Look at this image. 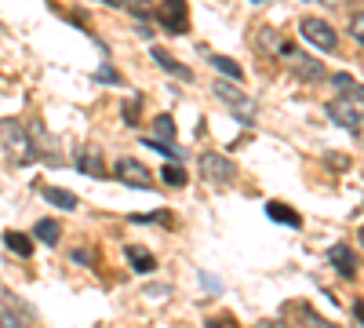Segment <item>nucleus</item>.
Returning a JSON list of instances; mask_svg holds the SVG:
<instances>
[{"mask_svg": "<svg viewBox=\"0 0 364 328\" xmlns=\"http://www.w3.org/2000/svg\"><path fill=\"white\" fill-rule=\"evenodd\" d=\"M77 168H80L84 175H91V179H102V175H106V161H102V154L95 150V146H87V150L77 157Z\"/></svg>", "mask_w": 364, "mask_h": 328, "instance_id": "obj_9", "label": "nucleus"}, {"mask_svg": "<svg viewBox=\"0 0 364 328\" xmlns=\"http://www.w3.org/2000/svg\"><path fill=\"white\" fill-rule=\"evenodd\" d=\"M142 146H146V150H157L161 157H178V150H175V146H168V142H161V139H146Z\"/></svg>", "mask_w": 364, "mask_h": 328, "instance_id": "obj_21", "label": "nucleus"}, {"mask_svg": "<svg viewBox=\"0 0 364 328\" xmlns=\"http://www.w3.org/2000/svg\"><path fill=\"white\" fill-rule=\"evenodd\" d=\"M331 263L339 266V274L350 281V277H357V259H353V252L346 248V245H336L331 248Z\"/></svg>", "mask_w": 364, "mask_h": 328, "instance_id": "obj_10", "label": "nucleus"}, {"mask_svg": "<svg viewBox=\"0 0 364 328\" xmlns=\"http://www.w3.org/2000/svg\"><path fill=\"white\" fill-rule=\"evenodd\" d=\"M113 175L120 179L124 186H139V190H154V175H149V168L135 157H120L113 164Z\"/></svg>", "mask_w": 364, "mask_h": 328, "instance_id": "obj_5", "label": "nucleus"}, {"mask_svg": "<svg viewBox=\"0 0 364 328\" xmlns=\"http://www.w3.org/2000/svg\"><path fill=\"white\" fill-rule=\"evenodd\" d=\"M149 55H154V63L161 66V70H168L171 77H178V80H193V70H186L178 63V58H171L168 51H161V48H149Z\"/></svg>", "mask_w": 364, "mask_h": 328, "instance_id": "obj_8", "label": "nucleus"}, {"mask_svg": "<svg viewBox=\"0 0 364 328\" xmlns=\"http://www.w3.org/2000/svg\"><path fill=\"white\" fill-rule=\"evenodd\" d=\"M211 63H215V70H219L223 77H230V80H245V70H240V66L233 63V58H226V55H215Z\"/></svg>", "mask_w": 364, "mask_h": 328, "instance_id": "obj_16", "label": "nucleus"}, {"mask_svg": "<svg viewBox=\"0 0 364 328\" xmlns=\"http://www.w3.org/2000/svg\"><path fill=\"white\" fill-rule=\"evenodd\" d=\"M350 37L364 48V11H357V15L350 18Z\"/></svg>", "mask_w": 364, "mask_h": 328, "instance_id": "obj_22", "label": "nucleus"}, {"mask_svg": "<svg viewBox=\"0 0 364 328\" xmlns=\"http://www.w3.org/2000/svg\"><path fill=\"white\" fill-rule=\"evenodd\" d=\"M208 328H219V324H215V321H208Z\"/></svg>", "mask_w": 364, "mask_h": 328, "instance_id": "obj_31", "label": "nucleus"}, {"mask_svg": "<svg viewBox=\"0 0 364 328\" xmlns=\"http://www.w3.org/2000/svg\"><path fill=\"white\" fill-rule=\"evenodd\" d=\"M161 179H164L168 186H182V183H186V171H182L178 164H168V168L161 171Z\"/></svg>", "mask_w": 364, "mask_h": 328, "instance_id": "obj_20", "label": "nucleus"}, {"mask_svg": "<svg viewBox=\"0 0 364 328\" xmlns=\"http://www.w3.org/2000/svg\"><path fill=\"white\" fill-rule=\"evenodd\" d=\"M295 58V55H291ZM295 73L306 77V80H321L324 77V66L317 63V58H295Z\"/></svg>", "mask_w": 364, "mask_h": 328, "instance_id": "obj_14", "label": "nucleus"}, {"mask_svg": "<svg viewBox=\"0 0 364 328\" xmlns=\"http://www.w3.org/2000/svg\"><path fill=\"white\" fill-rule=\"evenodd\" d=\"M139 110H142V99H135V95H132V102H124V121H132V125H135Z\"/></svg>", "mask_w": 364, "mask_h": 328, "instance_id": "obj_25", "label": "nucleus"}, {"mask_svg": "<svg viewBox=\"0 0 364 328\" xmlns=\"http://www.w3.org/2000/svg\"><path fill=\"white\" fill-rule=\"evenodd\" d=\"M33 233L41 237V241H44V245H58V237H63V226H58L55 219H41Z\"/></svg>", "mask_w": 364, "mask_h": 328, "instance_id": "obj_15", "label": "nucleus"}, {"mask_svg": "<svg viewBox=\"0 0 364 328\" xmlns=\"http://www.w3.org/2000/svg\"><path fill=\"white\" fill-rule=\"evenodd\" d=\"M328 117H331L336 125H343V128L357 132V128L364 125V102H360V99H350V95L331 99V102H328Z\"/></svg>", "mask_w": 364, "mask_h": 328, "instance_id": "obj_3", "label": "nucleus"}, {"mask_svg": "<svg viewBox=\"0 0 364 328\" xmlns=\"http://www.w3.org/2000/svg\"><path fill=\"white\" fill-rule=\"evenodd\" d=\"M4 241H8V248H11V252H18V255H33V241H29L26 233H15V230H11V233L4 237Z\"/></svg>", "mask_w": 364, "mask_h": 328, "instance_id": "obj_17", "label": "nucleus"}, {"mask_svg": "<svg viewBox=\"0 0 364 328\" xmlns=\"http://www.w3.org/2000/svg\"><path fill=\"white\" fill-rule=\"evenodd\" d=\"M357 241H360V245H364V226H360V230H357Z\"/></svg>", "mask_w": 364, "mask_h": 328, "instance_id": "obj_30", "label": "nucleus"}, {"mask_svg": "<svg viewBox=\"0 0 364 328\" xmlns=\"http://www.w3.org/2000/svg\"><path fill=\"white\" fill-rule=\"evenodd\" d=\"M73 259H77V263H91L95 255H91V248H77V252H73Z\"/></svg>", "mask_w": 364, "mask_h": 328, "instance_id": "obj_28", "label": "nucleus"}, {"mask_svg": "<svg viewBox=\"0 0 364 328\" xmlns=\"http://www.w3.org/2000/svg\"><path fill=\"white\" fill-rule=\"evenodd\" d=\"M106 4H113V8H128V11H132V8H139V0H106Z\"/></svg>", "mask_w": 364, "mask_h": 328, "instance_id": "obj_27", "label": "nucleus"}, {"mask_svg": "<svg viewBox=\"0 0 364 328\" xmlns=\"http://www.w3.org/2000/svg\"><path fill=\"white\" fill-rule=\"evenodd\" d=\"M321 4H336V0H321Z\"/></svg>", "mask_w": 364, "mask_h": 328, "instance_id": "obj_32", "label": "nucleus"}, {"mask_svg": "<svg viewBox=\"0 0 364 328\" xmlns=\"http://www.w3.org/2000/svg\"><path fill=\"white\" fill-rule=\"evenodd\" d=\"M41 194H44V201H48V204L63 208V212H73V208H77V197H73V194H66V190H58V186H41Z\"/></svg>", "mask_w": 364, "mask_h": 328, "instance_id": "obj_11", "label": "nucleus"}, {"mask_svg": "<svg viewBox=\"0 0 364 328\" xmlns=\"http://www.w3.org/2000/svg\"><path fill=\"white\" fill-rule=\"evenodd\" d=\"M95 80H106V84H120V77H117V73H113L109 66H102V70L95 73Z\"/></svg>", "mask_w": 364, "mask_h": 328, "instance_id": "obj_26", "label": "nucleus"}, {"mask_svg": "<svg viewBox=\"0 0 364 328\" xmlns=\"http://www.w3.org/2000/svg\"><path fill=\"white\" fill-rule=\"evenodd\" d=\"M284 317H299L302 324H314V328H331V324H328L324 317H317V314H314L310 307H302V303H291V307L284 310Z\"/></svg>", "mask_w": 364, "mask_h": 328, "instance_id": "obj_13", "label": "nucleus"}, {"mask_svg": "<svg viewBox=\"0 0 364 328\" xmlns=\"http://www.w3.org/2000/svg\"><path fill=\"white\" fill-rule=\"evenodd\" d=\"M157 132L164 135V139H175V121L164 113V117H157Z\"/></svg>", "mask_w": 364, "mask_h": 328, "instance_id": "obj_23", "label": "nucleus"}, {"mask_svg": "<svg viewBox=\"0 0 364 328\" xmlns=\"http://www.w3.org/2000/svg\"><path fill=\"white\" fill-rule=\"evenodd\" d=\"M299 33L306 37L314 48H321V51H336L339 48V33L331 29L324 18H302L299 22Z\"/></svg>", "mask_w": 364, "mask_h": 328, "instance_id": "obj_4", "label": "nucleus"}, {"mask_svg": "<svg viewBox=\"0 0 364 328\" xmlns=\"http://www.w3.org/2000/svg\"><path fill=\"white\" fill-rule=\"evenodd\" d=\"M215 95H219V99H223V102H226V106H230V110L240 117V121H252V102H248L245 95H240L233 84H223V80H215Z\"/></svg>", "mask_w": 364, "mask_h": 328, "instance_id": "obj_7", "label": "nucleus"}, {"mask_svg": "<svg viewBox=\"0 0 364 328\" xmlns=\"http://www.w3.org/2000/svg\"><path fill=\"white\" fill-rule=\"evenodd\" d=\"M336 88H339V92H346L350 99H364V88H360L353 77H346V73H339V77H336Z\"/></svg>", "mask_w": 364, "mask_h": 328, "instance_id": "obj_19", "label": "nucleus"}, {"mask_svg": "<svg viewBox=\"0 0 364 328\" xmlns=\"http://www.w3.org/2000/svg\"><path fill=\"white\" fill-rule=\"evenodd\" d=\"M128 259L135 263V270H142V274H149V270H154V255H149V252H142V248H128Z\"/></svg>", "mask_w": 364, "mask_h": 328, "instance_id": "obj_18", "label": "nucleus"}, {"mask_svg": "<svg viewBox=\"0 0 364 328\" xmlns=\"http://www.w3.org/2000/svg\"><path fill=\"white\" fill-rule=\"evenodd\" d=\"M353 317L364 324V300H353Z\"/></svg>", "mask_w": 364, "mask_h": 328, "instance_id": "obj_29", "label": "nucleus"}, {"mask_svg": "<svg viewBox=\"0 0 364 328\" xmlns=\"http://www.w3.org/2000/svg\"><path fill=\"white\" fill-rule=\"evenodd\" d=\"M266 216H269L273 223H284V226H299V223H302V219L295 216V208L277 204V201H269V204H266Z\"/></svg>", "mask_w": 364, "mask_h": 328, "instance_id": "obj_12", "label": "nucleus"}, {"mask_svg": "<svg viewBox=\"0 0 364 328\" xmlns=\"http://www.w3.org/2000/svg\"><path fill=\"white\" fill-rule=\"evenodd\" d=\"M0 324H4V328H26V324H22V321H18V317L8 310V307H0Z\"/></svg>", "mask_w": 364, "mask_h": 328, "instance_id": "obj_24", "label": "nucleus"}, {"mask_svg": "<svg viewBox=\"0 0 364 328\" xmlns=\"http://www.w3.org/2000/svg\"><path fill=\"white\" fill-rule=\"evenodd\" d=\"M200 175H204V183H211V186H230L237 179V164L226 154L208 150V154H200Z\"/></svg>", "mask_w": 364, "mask_h": 328, "instance_id": "obj_2", "label": "nucleus"}, {"mask_svg": "<svg viewBox=\"0 0 364 328\" xmlns=\"http://www.w3.org/2000/svg\"><path fill=\"white\" fill-rule=\"evenodd\" d=\"M161 26L171 29V33H186V26H190V15H186V0H164L161 11H157Z\"/></svg>", "mask_w": 364, "mask_h": 328, "instance_id": "obj_6", "label": "nucleus"}, {"mask_svg": "<svg viewBox=\"0 0 364 328\" xmlns=\"http://www.w3.org/2000/svg\"><path fill=\"white\" fill-rule=\"evenodd\" d=\"M0 142H4L11 161H18V164L37 161V146H33V139L26 135V128L18 121H0Z\"/></svg>", "mask_w": 364, "mask_h": 328, "instance_id": "obj_1", "label": "nucleus"}]
</instances>
